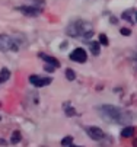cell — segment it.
<instances>
[{
  "instance_id": "cell-1",
  "label": "cell",
  "mask_w": 137,
  "mask_h": 147,
  "mask_svg": "<svg viewBox=\"0 0 137 147\" xmlns=\"http://www.w3.org/2000/svg\"><path fill=\"white\" fill-rule=\"evenodd\" d=\"M101 118L105 119L107 122H112V124H120V125H130L131 124V115L124 111L120 107H114V105H101L98 108Z\"/></svg>"
},
{
  "instance_id": "cell-2",
  "label": "cell",
  "mask_w": 137,
  "mask_h": 147,
  "mask_svg": "<svg viewBox=\"0 0 137 147\" xmlns=\"http://www.w3.org/2000/svg\"><path fill=\"white\" fill-rule=\"evenodd\" d=\"M66 34L73 38H83L88 39L93 35V28L86 20H74L66 28Z\"/></svg>"
},
{
  "instance_id": "cell-3",
  "label": "cell",
  "mask_w": 137,
  "mask_h": 147,
  "mask_svg": "<svg viewBox=\"0 0 137 147\" xmlns=\"http://www.w3.org/2000/svg\"><path fill=\"white\" fill-rule=\"evenodd\" d=\"M19 41L10 35L0 34V51L2 53H9V51H18L19 50Z\"/></svg>"
},
{
  "instance_id": "cell-4",
  "label": "cell",
  "mask_w": 137,
  "mask_h": 147,
  "mask_svg": "<svg viewBox=\"0 0 137 147\" xmlns=\"http://www.w3.org/2000/svg\"><path fill=\"white\" fill-rule=\"evenodd\" d=\"M53 82L51 77H45V76H40V74H32L29 76V83L35 88H44V86H48L50 83Z\"/></svg>"
},
{
  "instance_id": "cell-5",
  "label": "cell",
  "mask_w": 137,
  "mask_h": 147,
  "mask_svg": "<svg viewBox=\"0 0 137 147\" xmlns=\"http://www.w3.org/2000/svg\"><path fill=\"white\" fill-rule=\"evenodd\" d=\"M69 57H70V60L74 61V63H86V60H88V53H86L85 48L77 47V48H74V50L69 54Z\"/></svg>"
},
{
  "instance_id": "cell-6",
  "label": "cell",
  "mask_w": 137,
  "mask_h": 147,
  "mask_svg": "<svg viewBox=\"0 0 137 147\" xmlns=\"http://www.w3.org/2000/svg\"><path fill=\"white\" fill-rule=\"evenodd\" d=\"M85 131H86V134H88L92 140H95V141H101V140L105 138V133H104V130L99 128V127H93V125H89V127L85 128Z\"/></svg>"
},
{
  "instance_id": "cell-7",
  "label": "cell",
  "mask_w": 137,
  "mask_h": 147,
  "mask_svg": "<svg viewBox=\"0 0 137 147\" xmlns=\"http://www.w3.org/2000/svg\"><path fill=\"white\" fill-rule=\"evenodd\" d=\"M18 10L22 12L26 16H38V15L43 12V9L40 6H19Z\"/></svg>"
},
{
  "instance_id": "cell-8",
  "label": "cell",
  "mask_w": 137,
  "mask_h": 147,
  "mask_svg": "<svg viewBox=\"0 0 137 147\" xmlns=\"http://www.w3.org/2000/svg\"><path fill=\"white\" fill-rule=\"evenodd\" d=\"M40 58H43V60L45 61V64H50V66H53V67H55V69L60 67V61H58L55 57H53V55H48V54H43V53H40Z\"/></svg>"
},
{
  "instance_id": "cell-9",
  "label": "cell",
  "mask_w": 137,
  "mask_h": 147,
  "mask_svg": "<svg viewBox=\"0 0 137 147\" xmlns=\"http://www.w3.org/2000/svg\"><path fill=\"white\" fill-rule=\"evenodd\" d=\"M88 44H89V50H90L92 55H99V53H101V44L98 42V41H90V42H88Z\"/></svg>"
},
{
  "instance_id": "cell-10",
  "label": "cell",
  "mask_w": 137,
  "mask_h": 147,
  "mask_svg": "<svg viewBox=\"0 0 137 147\" xmlns=\"http://www.w3.org/2000/svg\"><path fill=\"white\" fill-rule=\"evenodd\" d=\"M9 79H10V70L6 69V67H3L2 70H0V83H5Z\"/></svg>"
},
{
  "instance_id": "cell-11",
  "label": "cell",
  "mask_w": 137,
  "mask_h": 147,
  "mask_svg": "<svg viewBox=\"0 0 137 147\" xmlns=\"http://www.w3.org/2000/svg\"><path fill=\"white\" fill-rule=\"evenodd\" d=\"M133 134H134V128L131 125H127V127H124L121 130V137H124V138H130V137H133Z\"/></svg>"
},
{
  "instance_id": "cell-12",
  "label": "cell",
  "mask_w": 137,
  "mask_h": 147,
  "mask_svg": "<svg viewBox=\"0 0 137 147\" xmlns=\"http://www.w3.org/2000/svg\"><path fill=\"white\" fill-rule=\"evenodd\" d=\"M21 140H22V134H21V131L15 130V131L12 133V136H10V144H18Z\"/></svg>"
},
{
  "instance_id": "cell-13",
  "label": "cell",
  "mask_w": 137,
  "mask_h": 147,
  "mask_svg": "<svg viewBox=\"0 0 137 147\" xmlns=\"http://www.w3.org/2000/svg\"><path fill=\"white\" fill-rule=\"evenodd\" d=\"M63 108H64V111H66V115H67V117H76V115H79V114L76 112V109L72 107L70 103H64V107H63Z\"/></svg>"
},
{
  "instance_id": "cell-14",
  "label": "cell",
  "mask_w": 137,
  "mask_h": 147,
  "mask_svg": "<svg viewBox=\"0 0 137 147\" xmlns=\"http://www.w3.org/2000/svg\"><path fill=\"white\" fill-rule=\"evenodd\" d=\"M73 144V137L72 136H66L63 140H61V146L63 147H70Z\"/></svg>"
},
{
  "instance_id": "cell-15",
  "label": "cell",
  "mask_w": 137,
  "mask_h": 147,
  "mask_svg": "<svg viewBox=\"0 0 137 147\" xmlns=\"http://www.w3.org/2000/svg\"><path fill=\"white\" fill-rule=\"evenodd\" d=\"M101 45H105V47H108L109 45V39H108V36L105 35V34H101L99 35V41H98Z\"/></svg>"
},
{
  "instance_id": "cell-16",
  "label": "cell",
  "mask_w": 137,
  "mask_h": 147,
  "mask_svg": "<svg viewBox=\"0 0 137 147\" xmlns=\"http://www.w3.org/2000/svg\"><path fill=\"white\" fill-rule=\"evenodd\" d=\"M66 77H67V80L73 82V80L76 79V73H74L72 69H67V70H66Z\"/></svg>"
},
{
  "instance_id": "cell-17",
  "label": "cell",
  "mask_w": 137,
  "mask_h": 147,
  "mask_svg": "<svg viewBox=\"0 0 137 147\" xmlns=\"http://www.w3.org/2000/svg\"><path fill=\"white\" fill-rule=\"evenodd\" d=\"M133 13H134V10H127V12H124V13H123V19L133 22V20H131V15H133Z\"/></svg>"
},
{
  "instance_id": "cell-18",
  "label": "cell",
  "mask_w": 137,
  "mask_h": 147,
  "mask_svg": "<svg viewBox=\"0 0 137 147\" xmlns=\"http://www.w3.org/2000/svg\"><path fill=\"white\" fill-rule=\"evenodd\" d=\"M120 32H121V35H123V36H130V35H131V31H130L128 28H121V29H120Z\"/></svg>"
},
{
  "instance_id": "cell-19",
  "label": "cell",
  "mask_w": 137,
  "mask_h": 147,
  "mask_svg": "<svg viewBox=\"0 0 137 147\" xmlns=\"http://www.w3.org/2000/svg\"><path fill=\"white\" fill-rule=\"evenodd\" d=\"M31 3H32V6H36V5L43 6L44 5V0H31Z\"/></svg>"
},
{
  "instance_id": "cell-20",
  "label": "cell",
  "mask_w": 137,
  "mask_h": 147,
  "mask_svg": "<svg viewBox=\"0 0 137 147\" xmlns=\"http://www.w3.org/2000/svg\"><path fill=\"white\" fill-rule=\"evenodd\" d=\"M44 69H45L48 73H53V71L55 70V67H53V66H50V64H45V67H44Z\"/></svg>"
},
{
  "instance_id": "cell-21",
  "label": "cell",
  "mask_w": 137,
  "mask_h": 147,
  "mask_svg": "<svg viewBox=\"0 0 137 147\" xmlns=\"http://www.w3.org/2000/svg\"><path fill=\"white\" fill-rule=\"evenodd\" d=\"M111 24H118V19H117V18H111Z\"/></svg>"
},
{
  "instance_id": "cell-22",
  "label": "cell",
  "mask_w": 137,
  "mask_h": 147,
  "mask_svg": "<svg viewBox=\"0 0 137 147\" xmlns=\"http://www.w3.org/2000/svg\"><path fill=\"white\" fill-rule=\"evenodd\" d=\"M5 144H7V143H6L3 138H0V146H5Z\"/></svg>"
},
{
  "instance_id": "cell-23",
  "label": "cell",
  "mask_w": 137,
  "mask_h": 147,
  "mask_svg": "<svg viewBox=\"0 0 137 147\" xmlns=\"http://www.w3.org/2000/svg\"><path fill=\"white\" fill-rule=\"evenodd\" d=\"M133 146H134V147H137V140H134V141H133Z\"/></svg>"
},
{
  "instance_id": "cell-24",
  "label": "cell",
  "mask_w": 137,
  "mask_h": 147,
  "mask_svg": "<svg viewBox=\"0 0 137 147\" xmlns=\"http://www.w3.org/2000/svg\"><path fill=\"white\" fill-rule=\"evenodd\" d=\"M70 147H83V146H73V144H72Z\"/></svg>"
},
{
  "instance_id": "cell-25",
  "label": "cell",
  "mask_w": 137,
  "mask_h": 147,
  "mask_svg": "<svg viewBox=\"0 0 137 147\" xmlns=\"http://www.w3.org/2000/svg\"><path fill=\"white\" fill-rule=\"evenodd\" d=\"M136 22H137V12H136Z\"/></svg>"
},
{
  "instance_id": "cell-26",
  "label": "cell",
  "mask_w": 137,
  "mask_h": 147,
  "mask_svg": "<svg viewBox=\"0 0 137 147\" xmlns=\"http://www.w3.org/2000/svg\"><path fill=\"white\" fill-rule=\"evenodd\" d=\"M0 107H2V103H0Z\"/></svg>"
}]
</instances>
